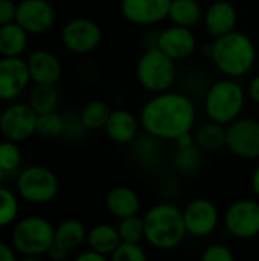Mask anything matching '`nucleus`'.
Returning a JSON list of instances; mask_svg holds the SVG:
<instances>
[{
  "mask_svg": "<svg viewBox=\"0 0 259 261\" xmlns=\"http://www.w3.org/2000/svg\"><path fill=\"white\" fill-rule=\"evenodd\" d=\"M203 24L206 32L212 38L223 37L229 32L237 31L238 11L235 5L229 0H215L205 9Z\"/></svg>",
  "mask_w": 259,
  "mask_h": 261,
  "instance_id": "f3484780",
  "label": "nucleus"
},
{
  "mask_svg": "<svg viewBox=\"0 0 259 261\" xmlns=\"http://www.w3.org/2000/svg\"><path fill=\"white\" fill-rule=\"evenodd\" d=\"M64 133V115L55 112L38 115L37 118V135L44 139H55Z\"/></svg>",
  "mask_w": 259,
  "mask_h": 261,
  "instance_id": "c756f323",
  "label": "nucleus"
},
{
  "mask_svg": "<svg viewBox=\"0 0 259 261\" xmlns=\"http://www.w3.org/2000/svg\"><path fill=\"white\" fill-rule=\"evenodd\" d=\"M143 225L145 240L159 251H172L179 248L188 236L183 210L169 202L151 206L143 216Z\"/></svg>",
  "mask_w": 259,
  "mask_h": 261,
  "instance_id": "7ed1b4c3",
  "label": "nucleus"
},
{
  "mask_svg": "<svg viewBox=\"0 0 259 261\" xmlns=\"http://www.w3.org/2000/svg\"><path fill=\"white\" fill-rule=\"evenodd\" d=\"M256 58L255 41L241 31L229 32L211 43V60L226 78L240 80L246 76L255 67Z\"/></svg>",
  "mask_w": 259,
  "mask_h": 261,
  "instance_id": "f03ea898",
  "label": "nucleus"
},
{
  "mask_svg": "<svg viewBox=\"0 0 259 261\" xmlns=\"http://www.w3.org/2000/svg\"><path fill=\"white\" fill-rule=\"evenodd\" d=\"M226 148L238 159L258 161L259 159V119L238 118L227 125Z\"/></svg>",
  "mask_w": 259,
  "mask_h": 261,
  "instance_id": "9d476101",
  "label": "nucleus"
},
{
  "mask_svg": "<svg viewBox=\"0 0 259 261\" xmlns=\"http://www.w3.org/2000/svg\"><path fill=\"white\" fill-rule=\"evenodd\" d=\"M111 112H113L111 107L105 101L93 99L82 107L79 118H81V122L87 132H96V130L105 128Z\"/></svg>",
  "mask_w": 259,
  "mask_h": 261,
  "instance_id": "a878e982",
  "label": "nucleus"
},
{
  "mask_svg": "<svg viewBox=\"0 0 259 261\" xmlns=\"http://www.w3.org/2000/svg\"><path fill=\"white\" fill-rule=\"evenodd\" d=\"M136 80L151 95L169 92L179 81L177 63L159 47L143 49L136 63Z\"/></svg>",
  "mask_w": 259,
  "mask_h": 261,
  "instance_id": "39448f33",
  "label": "nucleus"
},
{
  "mask_svg": "<svg viewBox=\"0 0 259 261\" xmlns=\"http://www.w3.org/2000/svg\"><path fill=\"white\" fill-rule=\"evenodd\" d=\"M27 104L37 115L55 112L60 104V92L55 86H38L35 84L29 92Z\"/></svg>",
  "mask_w": 259,
  "mask_h": 261,
  "instance_id": "bb28decb",
  "label": "nucleus"
},
{
  "mask_svg": "<svg viewBox=\"0 0 259 261\" xmlns=\"http://www.w3.org/2000/svg\"><path fill=\"white\" fill-rule=\"evenodd\" d=\"M31 83L26 60L0 57V101L17 99Z\"/></svg>",
  "mask_w": 259,
  "mask_h": 261,
  "instance_id": "2eb2a0df",
  "label": "nucleus"
},
{
  "mask_svg": "<svg viewBox=\"0 0 259 261\" xmlns=\"http://www.w3.org/2000/svg\"><path fill=\"white\" fill-rule=\"evenodd\" d=\"M55 240V226L44 217L29 216L17 220L11 232V245L23 257L47 255Z\"/></svg>",
  "mask_w": 259,
  "mask_h": 261,
  "instance_id": "423d86ee",
  "label": "nucleus"
},
{
  "mask_svg": "<svg viewBox=\"0 0 259 261\" xmlns=\"http://www.w3.org/2000/svg\"><path fill=\"white\" fill-rule=\"evenodd\" d=\"M17 3L12 0H0V26L15 21Z\"/></svg>",
  "mask_w": 259,
  "mask_h": 261,
  "instance_id": "e433bc0d",
  "label": "nucleus"
},
{
  "mask_svg": "<svg viewBox=\"0 0 259 261\" xmlns=\"http://www.w3.org/2000/svg\"><path fill=\"white\" fill-rule=\"evenodd\" d=\"M140 121L136 115L127 109H114L107 121L105 133L110 141L118 145L133 144L139 138Z\"/></svg>",
  "mask_w": 259,
  "mask_h": 261,
  "instance_id": "6ab92c4d",
  "label": "nucleus"
},
{
  "mask_svg": "<svg viewBox=\"0 0 259 261\" xmlns=\"http://www.w3.org/2000/svg\"><path fill=\"white\" fill-rule=\"evenodd\" d=\"M18 261H41L40 260V257H23L21 260Z\"/></svg>",
  "mask_w": 259,
  "mask_h": 261,
  "instance_id": "37998d69",
  "label": "nucleus"
},
{
  "mask_svg": "<svg viewBox=\"0 0 259 261\" xmlns=\"http://www.w3.org/2000/svg\"><path fill=\"white\" fill-rule=\"evenodd\" d=\"M205 9L198 0H171L168 20L172 24L194 29L203 23Z\"/></svg>",
  "mask_w": 259,
  "mask_h": 261,
  "instance_id": "5701e85b",
  "label": "nucleus"
},
{
  "mask_svg": "<svg viewBox=\"0 0 259 261\" xmlns=\"http://www.w3.org/2000/svg\"><path fill=\"white\" fill-rule=\"evenodd\" d=\"M171 0H121L122 17L137 26H154L168 18Z\"/></svg>",
  "mask_w": 259,
  "mask_h": 261,
  "instance_id": "dca6fc26",
  "label": "nucleus"
},
{
  "mask_svg": "<svg viewBox=\"0 0 259 261\" xmlns=\"http://www.w3.org/2000/svg\"><path fill=\"white\" fill-rule=\"evenodd\" d=\"M85 243L90 251L110 257L122 242L118 232V226H113L110 223H98L89 229Z\"/></svg>",
  "mask_w": 259,
  "mask_h": 261,
  "instance_id": "4be33fe9",
  "label": "nucleus"
},
{
  "mask_svg": "<svg viewBox=\"0 0 259 261\" xmlns=\"http://www.w3.org/2000/svg\"><path fill=\"white\" fill-rule=\"evenodd\" d=\"M60 191L56 174L43 165H31L23 168L17 176V193L20 199L31 205L50 203Z\"/></svg>",
  "mask_w": 259,
  "mask_h": 261,
  "instance_id": "0eeeda50",
  "label": "nucleus"
},
{
  "mask_svg": "<svg viewBox=\"0 0 259 261\" xmlns=\"http://www.w3.org/2000/svg\"><path fill=\"white\" fill-rule=\"evenodd\" d=\"M118 232L122 243H140L142 240H145L143 217L131 216L121 219L118 223Z\"/></svg>",
  "mask_w": 259,
  "mask_h": 261,
  "instance_id": "7c9ffc66",
  "label": "nucleus"
},
{
  "mask_svg": "<svg viewBox=\"0 0 259 261\" xmlns=\"http://www.w3.org/2000/svg\"><path fill=\"white\" fill-rule=\"evenodd\" d=\"M85 132H87V130H85V127L82 125L79 115H78V116H73V115L64 116V133H63V136H67V138H70V139H78V138H81Z\"/></svg>",
  "mask_w": 259,
  "mask_h": 261,
  "instance_id": "c9c22d12",
  "label": "nucleus"
},
{
  "mask_svg": "<svg viewBox=\"0 0 259 261\" xmlns=\"http://www.w3.org/2000/svg\"><path fill=\"white\" fill-rule=\"evenodd\" d=\"M56 12L49 0H21L17 3L15 21L32 35H40L52 29Z\"/></svg>",
  "mask_w": 259,
  "mask_h": 261,
  "instance_id": "ddd939ff",
  "label": "nucleus"
},
{
  "mask_svg": "<svg viewBox=\"0 0 259 261\" xmlns=\"http://www.w3.org/2000/svg\"><path fill=\"white\" fill-rule=\"evenodd\" d=\"M87 228L81 220L66 219L55 226V240L53 245L67 251H76L87 242Z\"/></svg>",
  "mask_w": 259,
  "mask_h": 261,
  "instance_id": "412c9836",
  "label": "nucleus"
},
{
  "mask_svg": "<svg viewBox=\"0 0 259 261\" xmlns=\"http://www.w3.org/2000/svg\"><path fill=\"white\" fill-rule=\"evenodd\" d=\"M3 176H5V174H3V173L0 171V185H2V180H3Z\"/></svg>",
  "mask_w": 259,
  "mask_h": 261,
  "instance_id": "a18cd8bd",
  "label": "nucleus"
},
{
  "mask_svg": "<svg viewBox=\"0 0 259 261\" xmlns=\"http://www.w3.org/2000/svg\"><path fill=\"white\" fill-rule=\"evenodd\" d=\"M3 110H5V109L0 107V124H2V119H3Z\"/></svg>",
  "mask_w": 259,
  "mask_h": 261,
  "instance_id": "c03bdc74",
  "label": "nucleus"
},
{
  "mask_svg": "<svg viewBox=\"0 0 259 261\" xmlns=\"http://www.w3.org/2000/svg\"><path fill=\"white\" fill-rule=\"evenodd\" d=\"M250 185H252V191L256 196V199L259 200V165L253 170L252 173V179H250Z\"/></svg>",
  "mask_w": 259,
  "mask_h": 261,
  "instance_id": "79ce46f5",
  "label": "nucleus"
},
{
  "mask_svg": "<svg viewBox=\"0 0 259 261\" xmlns=\"http://www.w3.org/2000/svg\"><path fill=\"white\" fill-rule=\"evenodd\" d=\"M195 144L198 148L205 153H217L223 148H226V139H227V127L221 125L214 121H206L200 124L194 133Z\"/></svg>",
  "mask_w": 259,
  "mask_h": 261,
  "instance_id": "393cba45",
  "label": "nucleus"
},
{
  "mask_svg": "<svg viewBox=\"0 0 259 261\" xmlns=\"http://www.w3.org/2000/svg\"><path fill=\"white\" fill-rule=\"evenodd\" d=\"M27 35L29 34L17 21L0 26V57H21L27 49Z\"/></svg>",
  "mask_w": 259,
  "mask_h": 261,
  "instance_id": "b1692460",
  "label": "nucleus"
},
{
  "mask_svg": "<svg viewBox=\"0 0 259 261\" xmlns=\"http://www.w3.org/2000/svg\"><path fill=\"white\" fill-rule=\"evenodd\" d=\"M102 41L101 26L87 17H76L69 20L61 29L63 46L76 55H85L98 49Z\"/></svg>",
  "mask_w": 259,
  "mask_h": 261,
  "instance_id": "1a4fd4ad",
  "label": "nucleus"
},
{
  "mask_svg": "<svg viewBox=\"0 0 259 261\" xmlns=\"http://www.w3.org/2000/svg\"><path fill=\"white\" fill-rule=\"evenodd\" d=\"M140 205H142V202H140V197L136 193V190L125 187V185L111 188L105 197L107 211L118 220L131 217V216H137L140 211Z\"/></svg>",
  "mask_w": 259,
  "mask_h": 261,
  "instance_id": "aec40b11",
  "label": "nucleus"
},
{
  "mask_svg": "<svg viewBox=\"0 0 259 261\" xmlns=\"http://www.w3.org/2000/svg\"><path fill=\"white\" fill-rule=\"evenodd\" d=\"M110 261H148V255L140 243H121Z\"/></svg>",
  "mask_w": 259,
  "mask_h": 261,
  "instance_id": "72a5a7b5",
  "label": "nucleus"
},
{
  "mask_svg": "<svg viewBox=\"0 0 259 261\" xmlns=\"http://www.w3.org/2000/svg\"><path fill=\"white\" fill-rule=\"evenodd\" d=\"M73 261H110V257H105L102 254H98V252L89 249V251H84V252L78 254Z\"/></svg>",
  "mask_w": 259,
  "mask_h": 261,
  "instance_id": "58836bf2",
  "label": "nucleus"
},
{
  "mask_svg": "<svg viewBox=\"0 0 259 261\" xmlns=\"http://www.w3.org/2000/svg\"><path fill=\"white\" fill-rule=\"evenodd\" d=\"M47 257L52 261H66L69 258V252L53 245V246L50 248V251L47 252Z\"/></svg>",
  "mask_w": 259,
  "mask_h": 261,
  "instance_id": "a19ab883",
  "label": "nucleus"
},
{
  "mask_svg": "<svg viewBox=\"0 0 259 261\" xmlns=\"http://www.w3.org/2000/svg\"><path fill=\"white\" fill-rule=\"evenodd\" d=\"M200 261H235V255L227 245L212 243L203 251Z\"/></svg>",
  "mask_w": 259,
  "mask_h": 261,
  "instance_id": "f704fd0d",
  "label": "nucleus"
},
{
  "mask_svg": "<svg viewBox=\"0 0 259 261\" xmlns=\"http://www.w3.org/2000/svg\"><path fill=\"white\" fill-rule=\"evenodd\" d=\"M18 211V197L11 190L0 185V228L14 225L17 222Z\"/></svg>",
  "mask_w": 259,
  "mask_h": 261,
  "instance_id": "2f4dec72",
  "label": "nucleus"
},
{
  "mask_svg": "<svg viewBox=\"0 0 259 261\" xmlns=\"http://www.w3.org/2000/svg\"><path fill=\"white\" fill-rule=\"evenodd\" d=\"M27 69L31 75V81L38 86H56L63 75V64L60 58L47 50L37 49L34 50L27 60Z\"/></svg>",
  "mask_w": 259,
  "mask_h": 261,
  "instance_id": "a211bd4d",
  "label": "nucleus"
},
{
  "mask_svg": "<svg viewBox=\"0 0 259 261\" xmlns=\"http://www.w3.org/2000/svg\"><path fill=\"white\" fill-rule=\"evenodd\" d=\"M247 98L259 106V73H256L247 84Z\"/></svg>",
  "mask_w": 259,
  "mask_h": 261,
  "instance_id": "4c0bfd02",
  "label": "nucleus"
},
{
  "mask_svg": "<svg viewBox=\"0 0 259 261\" xmlns=\"http://www.w3.org/2000/svg\"><path fill=\"white\" fill-rule=\"evenodd\" d=\"M246 98L247 92L240 80L224 76L209 84V89L203 96L205 113L209 121L227 127L241 118L246 107Z\"/></svg>",
  "mask_w": 259,
  "mask_h": 261,
  "instance_id": "20e7f679",
  "label": "nucleus"
},
{
  "mask_svg": "<svg viewBox=\"0 0 259 261\" xmlns=\"http://www.w3.org/2000/svg\"><path fill=\"white\" fill-rule=\"evenodd\" d=\"M226 231L238 240H250L259 236V200L240 199L229 205L223 216Z\"/></svg>",
  "mask_w": 259,
  "mask_h": 261,
  "instance_id": "6e6552de",
  "label": "nucleus"
},
{
  "mask_svg": "<svg viewBox=\"0 0 259 261\" xmlns=\"http://www.w3.org/2000/svg\"><path fill=\"white\" fill-rule=\"evenodd\" d=\"M156 47H159L165 55L179 63L188 60L195 54L198 41L192 29L171 24L159 31Z\"/></svg>",
  "mask_w": 259,
  "mask_h": 261,
  "instance_id": "4468645a",
  "label": "nucleus"
},
{
  "mask_svg": "<svg viewBox=\"0 0 259 261\" xmlns=\"http://www.w3.org/2000/svg\"><path fill=\"white\" fill-rule=\"evenodd\" d=\"M202 150L197 144L189 147H176V153L172 158L174 167L180 173H194L202 165Z\"/></svg>",
  "mask_w": 259,
  "mask_h": 261,
  "instance_id": "c85d7f7f",
  "label": "nucleus"
},
{
  "mask_svg": "<svg viewBox=\"0 0 259 261\" xmlns=\"http://www.w3.org/2000/svg\"><path fill=\"white\" fill-rule=\"evenodd\" d=\"M38 115L27 102H14L3 110L0 133L12 142H24L37 135Z\"/></svg>",
  "mask_w": 259,
  "mask_h": 261,
  "instance_id": "9b49d317",
  "label": "nucleus"
},
{
  "mask_svg": "<svg viewBox=\"0 0 259 261\" xmlns=\"http://www.w3.org/2000/svg\"><path fill=\"white\" fill-rule=\"evenodd\" d=\"M139 121L147 135L162 142H176L180 136L194 132L197 122V107L194 98L185 92L169 90L153 95L142 106Z\"/></svg>",
  "mask_w": 259,
  "mask_h": 261,
  "instance_id": "f257e3e1",
  "label": "nucleus"
},
{
  "mask_svg": "<svg viewBox=\"0 0 259 261\" xmlns=\"http://www.w3.org/2000/svg\"><path fill=\"white\" fill-rule=\"evenodd\" d=\"M183 219L188 236L202 239L215 232L220 225V211L212 200L197 197L183 208Z\"/></svg>",
  "mask_w": 259,
  "mask_h": 261,
  "instance_id": "f8f14e48",
  "label": "nucleus"
},
{
  "mask_svg": "<svg viewBox=\"0 0 259 261\" xmlns=\"http://www.w3.org/2000/svg\"><path fill=\"white\" fill-rule=\"evenodd\" d=\"M0 261H18L12 245H8L2 240H0Z\"/></svg>",
  "mask_w": 259,
  "mask_h": 261,
  "instance_id": "ea45409f",
  "label": "nucleus"
},
{
  "mask_svg": "<svg viewBox=\"0 0 259 261\" xmlns=\"http://www.w3.org/2000/svg\"><path fill=\"white\" fill-rule=\"evenodd\" d=\"M21 150L17 142L2 141L0 142V171L3 174H12L20 168Z\"/></svg>",
  "mask_w": 259,
  "mask_h": 261,
  "instance_id": "473e14b6",
  "label": "nucleus"
},
{
  "mask_svg": "<svg viewBox=\"0 0 259 261\" xmlns=\"http://www.w3.org/2000/svg\"><path fill=\"white\" fill-rule=\"evenodd\" d=\"M147 135V133H145ZM160 142L159 139L147 135L145 138H137L133 142L134 158L145 167H153L159 162L160 158Z\"/></svg>",
  "mask_w": 259,
  "mask_h": 261,
  "instance_id": "cd10ccee",
  "label": "nucleus"
}]
</instances>
